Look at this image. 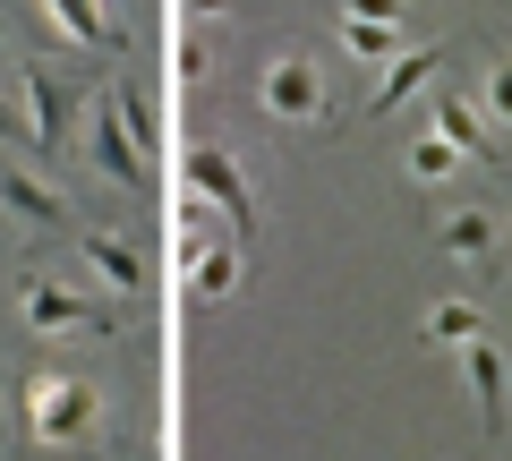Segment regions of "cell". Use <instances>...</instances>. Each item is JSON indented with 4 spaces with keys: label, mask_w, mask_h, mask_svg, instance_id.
Listing matches in <instances>:
<instances>
[{
    "label": "cell",
    "mask_w": 512,
    "mask_h": 461,
    "mask_svg": "<svg viewBox=\"0 0 512 461\" xmlns=\"http://www.w3.org/2000/svg\"><path fill=\"white\" fill-rule=\"evenodd\" d=\"M94 171H103V180H120V188H146V154H137V146H128V129H120V120H111V103H103V94H94Z\"/></svg>",
    "instance_id": "52a82bcc"
},
{
    "label": "cell",
    "mask_w": 512,
    "mask_h": 461,
    "mask_svg": "<svg viewBox=\"0 0 512 461\" xmlns=\"http://www.w3.org/2000/svg\"><path fill=\"white\" fill-rule=\"evenodd\" d=\"M239 0H188V18H231Z\"/></svg>",
    "instance_id": "603a6c76"
},
{
    "label": "cell",
    "mask_w": 512,
    "mask_h": 461,
    "mask_svg": "<svg viewBox=\"0 0 512 461\" xmlns=\"http://www.w3.org/2000/svg\"><path fill=\"white\" fill-rule=\"evenodd\" d=\"M410 171H419V180H453V171H461V154L444 146V137H419V146H410Z\"/></svg>",
    "instance_id": "ac0fdd59"
},
{
    "label": "cell",
    "mask_w": 512,
    "mask_h": 461,
    "mask_svg": "<svg viewBox=\"0 0 512 461\" xmlns=\"http://www.w3.org/2000/svg\"><path fill=\"white\" fill-rule=\"evenodd\" d=\"M487 120H512V52L487 69Z\"/></svg>",
    "instance_id": "ffe728a7"
},
{
    "label": "cell",
    "mask_w": 512,
    "mask_h": 461,
    "mask_svg": "<svg viewBox=\"0 0 512 461\" xmlns=\"http://www.w3.org/2000/svg\"><path fill=\"white\" fill-rule=\"evenodd\" d=\"M444 248H453V257H470V265H487V248H495V222L478 214V205H461V214L444 222Z\"/></svg>",
    "instance_id": "2e32d148"
},
{
    "label": "cell",
    "mask_w": 512,
    "mask_h": 461,
    "mask_svg": "<svg viewBox=\"0 0 512 461\" xmlns=\"http://www.w3.org/2000/svg\"><path fill=\"white\" fill-rule=\"evenodd\" d=\"M69 120H77V86H60V77L35 60V69H26V129H35V146H43V154H60Z\"/></svg>",
    "instance_id": "277c9868"
},
{
    "label": "cell",
    "mask_w": 512,
    "mask_h": 461,
    "mask_svg": "<svg viewBox=\"0 0 512 461\" xmlns=\"http://www.w3.org/2000/svg\"><path fill=\"white\" fill-rule=\"evenodd\" d=\"M239 291V240H214L188 257V299H231Z\"/></svg>",
    "instance_id": "7c38bea8"
},
{
    "label": "cell",
    "mask_w": 512,
    "mask_h": 461,
    "mask_svg": "<svg viewBox=\"0 0 512 461\" xmlns=\"http://www.w3.org/2000/svg\"><path fill=\"white\" fill-rule=\"evenodd\" d=\"M94 419H103V393H94L86 376H60V368L26 376V436H43V444H86Z\"/></svg>",
    "instance_id": "6da1fadb"
},
{
    "label": "cell",
    "mask_w": 512,
    "mask_h": 461,
    "mask_svg": "<svg viewBox=\"0 0 512 461\" xmlns=\"http://www.w3.org/2000/svg\"><path fill=\"white\" fill-rule=\"evenodd\" d=\"M461 376H470L478 419H487V427H504V359L487 351V333H478V342H461Z\"/></svg>",
    "instance_id": "8fae6325"
},
{
    "label": "cell",
    "mask_w": 512,
    "mask_h": 461,
    "mask_svg": "<svg viewBox=\"0 0 512 461\" xmlns=\"http://www.w3.org/2000/svg\"><path fill=\"white\" fill-rule=\"evenodd\" d=\"M86 265H94V274H103L120 299H146V257H137L128 240H111V231H86Z\"/></svg>",
    "instance_id": "30bf717a"
},
{
    "label": "cell",
    "mask_w": 512,
    "mask_h": 461,
    "mask_svg": "<svg viewBox=\"0 0 512 461\" xmlns=\"http://www.w3.org/2000/svg\"><path fill=\"white\" fill-rule=\"evenodd\" d=\"M436 137L461 154V163H495V137H487V120H478L461 94H436Z\"/></svg>",
    "instance_id": "9c48e42d"
},
{
    "label": "cell",
    "mask_w": 512,
    "mask_h": 461,
    "mask_svg": "<svg viewBox=\"0 0 512 461\" xmlns=\"http://www.w3.org/2000/svg\"><path fill=\"white\" fill-rule=\"evenodd\" d=\"M103 103H111V120H120V129H128V146H137V154H146V163H154V146H163V120H154V103H146V94H137V86H111Z\"/></svg>",
    "instance_id": "4fadbf2b"
},
{
    "label": "cell",
    "mask_w": 512,
    "mask_h": 461,
    "mask_svg": "<svg viewBox=\"0 0 512 461\" xmlns=\"http://www.w3.org/2000/svg\"><path fill=\"white\" fill-rule=\"evenodd\" d=\"M188 197H205L222 222H231V240L248 248V231H256V188L239 180V163H231L222 146H197V154H188Z\"/></svg>",
    "instance_id": "7a4b0ae2"
},
{
    "label": "cell",
    "mask_w": 512,
    "mask_h": 461,
    "mask_svg": "<svg viewBox=\"0 0 512 461\" xmlns=\"http://www.w3.org/2000/svg\"><path fill=\"white\" fill-rule=\"evenodd\" d=\"M171 69H180V86H205V77H214V43L180 35V52H171Z\"/></svg>",
    "instance_id": "d6986e66"
},
{
    "label": "cell",
    "mask_w": 512,
    "mask_h": 461,
    "mask_svg": "<svg viewBox=\"0 0 512 461\" xmlns=\"http://www.w3.org/2000/svg\"><path fill=\"white\" fill-rule=\"evenodd\" d=\"M265 111L274 120H325V77L308 60H274L265 69Z\"/></svg>",
    "instance_id": "8992f818"
},
{
    "label": "cell",
    "mask_w": 512,
    "mask_h": 461,
    "mask_svg": "<svg viewBox=\"0 0 512 461\" xmlns=\"http://www.w3.org/2000/svg\"><path fill=\"white\" fill-rule=\"evenodd\" d=\"M0 137H18V146H35V129L18 120V103H9V94H0Z\"/></svg>",
    "instance_id": "7402d4cb"
},
{
    "label": "cell",
    "mask_w": 512,
    "mask_h": 461,
    "mask_svg": "<svg viewBox=\"0 0 512 461\" xmlns=\"http://www.w3.org/2000/svg\"><path fill=\"white\" fill-rule=\"evenodd\" d=\"M478 333H487V308H478V299H444V308H427V342H478Z\"/></svg>",
    "instance_id": "9a60e30c"
},
{
    "label": "cell",
    "mask_w": 512,
    "mask_h": 461,
    "mask_svg": "<svg viewBox=\"0 0 512 461\" xmlns=\"http://www.w3.org/2000/svg\"><path fill=\"white\" fill-rule=\"evenodd\" d=\"M0 214H18V222H35V231H60V188H43L35 171H18V163H0Z\"/></svg>",
    "instance_id": "ba28073f"
},
{
    "label": "cell",
    "mask_w": 512,
    "mask_h": 461,
    "mask_svg": "<svg viewBox=\"0 0 512 461\" xmlns=\"http://www.w3.org/2000/svg\"><path fill=\"white\" fill-rule=\"evenodd\" d=\"M43 9H52V26L69 43H111V35H120V26L103 18V0H43Z\"/></svg>",
    "instance_id": "5bb4252c"
},
{
    "label": "cell",
    "mask_w": 512,
    "mask_h": 461,
    "mask_svg": "<svg viewBox=\"0 0 512 461\" xmlns=\"http://www.w3.org/2000/svg\"><path fill=\"white\" fill-rule=\"evenodd\" d=\"M342 18H359V26H402V0H342Z\"/></svg>",
    "instance_id": "44dd1931"
},
{
    "label": "cell",
    "mask_w": 512,
    "mask_h": 461,
    "mask_svg": "<svg viewBox=\"0 0 512 461\" xmlns=\"http://www.w3.org/2000/svg\"><path fill=\"white\" fill-rule=\"evenodd\" d=\"M26 325L35 333H111V308L77 299L69 282H26Z\"/></svg>",
    "instance_id": "3957f363"
},
{
    "label": "cell",
    "mask_w": 512,
    "mask_h": 461,
    "mask_svg": "<svg viewBox=\"0 0 512 461\" xmlns=\"http://www.w3.org/2000/svg\"><path fill=\"white\" fill-rule=\"evenodd\" d=\"M342 43H350L359 60H393V52H402V26H359V18H342Z\"/></svg>",
    "instance_id": "e0dca14e"
},
{
    "label": "cell",
    "mask_w": 512,
    "mask_h": 461,
    "mask_svg": "<svg viewBox=\"0 0 512 461\" xmlns=\"http://www.w3.org/2000/svg\"><path fill=\"white\" fill-rule=\"evenodd\" d=\"M436 77H444V52H436V43H419V52H393V60H384V77H376V94H367V120L402 111L410 94L436 86Z\"/></svg>",
    "instance_id": "5b68a950"
}]
</instances>
